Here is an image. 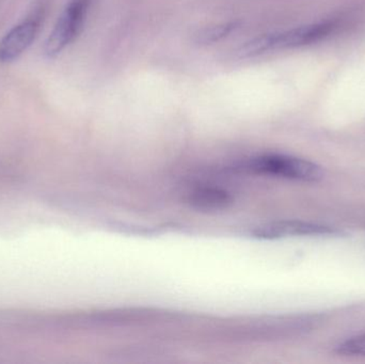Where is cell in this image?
<instances>
[{
	"label": "cell",
	"instance_id": "2",
	"mask_svg": "<svg viewBox=\"0 0 365 364\" xmlns=\"http://www.w3.org/2000/svg\"><path fill=\"white\" fill-rule=\"evenodd\" d=\"M244 169L255 175L282 177L304 183H317L325 177V171L319 165L285 154L257 156L247 162Z\"/></svg>",
	"mask_w": 365,
	"mask_h": 364
},
{
	"label": "cell",
	"instance_id": "7",
	"mask_svg": "<svg viewBox=\"0 0 365 364\" xmlns=\"http://www.w3.org/2000/svg\"><path fill=\"white\" fill-rule=\"evenodd\" d=\"M238 21H227V23L217 24V25L208 26L197 30L193 36L195 43L199 45H212L220 42L223 38H227L240 28Z\"/></svg>",
	"mask_w": 365,
	"mask_h": 364
},
{
	"label": "cell",
	"instance_id": "3",
	"mask_svg": "<svg viewBox=\"0 0 365 364\" xmlns=\"http://www.w3.org/2000/svg\"><path fill=\"white\" fill-rule=\"evenodd\" d=\"M91 0H70L55 27L44 43V53L49 59L59 56L72 44L83 30Z\"/></svg>",
	"mask_w": 365,
	"mask_h": 364
},
{
	"label": "cell",
	"instance_id": "4",
	"mask_svg": "<svg viewBox=\"0 0 365 364\" xmlns=\"http://www.w3.org/2000/svg\"><path fill=\"white\" fill-rule=\"evenodd\" d=\"M255 239L264 241L287 239V237H321L340 239L347 236L346 231L328 224L304 220H279L257 227L252 232Z\"/></svg>",
	"mask_w": 365,
	"mask_h": 364
},
{
	"label": "cell",
	"instance_id": "6",
	"mask_svg": "<svg viewBox=\"0 0 365 364\" xmlns=\"http://www.w3.org/2000/svg\"><path fill=\"white\" fill-rule=\"evenodd\" d=\"M233 198L229 192L220 188H197L190 192L188 202L200 209H219L231 204Z\"/></svg>",
	"mask_w": 365,
	"mask_h": 364
},
{
	"label": "cell",
	"instance_id": "8",
	"mask_svg": "<svg viewBox=\"0 0 365 364\" xmlns=\"http://www.w3.org/2000/svg\"><path fill=\"white\" fill-rule=\"evenodd\" d=\"M336 352L342 356L365 357V333L341 342L336 346Z\"/></svg>",
	"mask_w": 365,
	"mask_h": 364
},
{
	"label": "cell",
	"instance_id": "1",
	"mask_svg": "<svg viewBox=\"0 0 365 364\" xmlns=\"http://www.w3.org/2000/svg\"><path fill=\"white\" fill-rule=\"evenodd\" d=\"M336 28L334 21H319L264 34L242 45L238 55L240 58H253L274 51L308 46L327 38Z\"/></svg>",
	"mask_w": 365,
	"mask_h": 364
},
{
	"label": "cell",
	"instance_id": "5",
	"mask_svg": "<svg viewBox=\"0 0 365 364\" xmlns=\"http://www.w3.org/2000/svg\"><path fill=\"white\" fill-rule=\"evenodd\" d=\"M40 28V19L34 17L13 27L0 41V62L14 61L32 44Z\"/></svg>",
	"mask_w": 365,
	"mask_h": 364
}]
</instances>
